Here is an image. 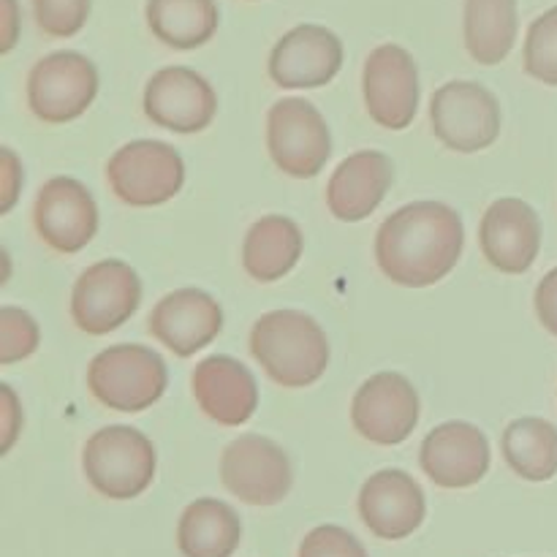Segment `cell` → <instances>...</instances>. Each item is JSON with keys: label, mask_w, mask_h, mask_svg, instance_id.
<instances>
[{"label": "cell", "mask_w": 557, "mask_h": 557, "mask_svg": "<svg viewBox=\"0 0 557 557\" xmlns=\"http://www.w3.org/2000/svg\"><path fill=\"white\" fill-rule=\"evenodd\" d=\"M466 245L460 212L441 201H413L381 223L375 261L392 283L428 288L457 267Z\"/></svg>", "instance_id": "obj_1"}, {"label": "cell", "mask_w": 557, "mask_h": 557, "mask_svg": "<svg viewBox=\"0 0 557 557\" xmlns=\"http://www.w3.org/2000/svg\"><path fill=\"white\" fill-rule=\"evenodd\" d=\"M250 354L275 384L302 389L330 368V341L313 315L270 310L250 330Z\"/></svg>", "instance_id": "obj_2"}, {"label": "cell", "mask_w": 557, "mask_h": 557, "mask_svg": "<svg viewBox=\"0 0 557 557\" xmlns=\"http://www.w3.org/2000/svg\"><path fill=\"white\" fill-rule=\"evenodd\" d=\"M158 455L152 441L128 424H112L87 438L82 471L98 495L109 500L139 498L156 479Z\"/></svg>", "instance_id": "obj_3"}, {"label": "cell", "mask_w": 557, "mask_h": 557, "mask_svg": "<svg viewBox=\"0 0 557 557\" xmlns=\"http://www.w3.org/2000/svg\"><path fill=\"white\" fill-rule=\"evenodd\" d=\"M169 384L161 354L136 343L103 348L87 368V386L101 406L139 413L156 406Z\"/></svg>", "instance_id": "obj_4"}, {"label": "cell", "mask_w": 557, "mask_h": 557, "mask_svg": "<svg viewBox=\"0 0 557 557\" xmlns=\"http://www.w3.org/2000/svg\"><path fill=\"white\" fill-rule=\"evenodd\" d=\"M107 183L112 194L131 207L166 205L183 190V156L166 141H128L109 158Z\"/></svg>", "instance_id": "obj_5"}, {"label": "cell", "mask_w": 557, "mask_h": 557, "mask_svg": "<svg viewBox=\"0 0 557 557\" xmlns=\"http://www.w3.org/2000/svg\"><path fill=\"white\" fill-rule=\"evenodd\" d=\"M267 150L288 177L321 174L332 156V136L324 114L305 98H283L267 114Z\"/></svg>", "instance_id": "obj_6"}, {"label": "cell", "mask_w": 557, "mask_h": 557, "mask_svg": "<svg viewBox=\"0 0 557 557\" xmlns=\"http://www.w3.org/2000/svg\"><path fill=\"white\" fill-rule=\"evenodd\" d=\"M141 305V281L131 264L103 259L87 267L71 292V319L87 335L120 330Z\"/></svg>", "instance_id": "obj_7"}, {"label": "cell", "mask_w": 557, "mask_h": 557, "mask_svg": "<svg viewBox=\"0 0 557 557\" xmlns=\"http://www.w3.org/2000/svg\"><path fill=\"white\" fill-rule=\"evenodd\" d=\"M430 123L449 150L482 152L500 136V103L479 82H446L430 98Z\"/></svg>", "instance_id": "obj_8"}, {"label": "cell", "mask_w": 557, "mask_h": 557, "mask_svg": "<svg viewBox=\"0 0 557 557\" xmlns=\"http://www.w3.org/2000/svg\"><path fill=\"white\" fill-rule=\"evenodd\" d=\"M98 96V71L79 52H52L27 74L30 112L47 125L82 117Z\"/></svg>", "instance_id": "obj_9"}, {"label": "cell", "mask_w": 557, "mask_h": 557, "mask_svg": "<svg viewBox=\"0 0 557 557\" xmlns=\"http://www.w3.org/2000/svg\"><path fill=\"white\" fill-rule=\"evenodd\" d=\"M221 482L243 504L275 506L292 493V460L267 435L245 433L223 449Z\"/></svg>", "instance_id": "obj_10"}, {"label": "cell", "mask_w": 557, "mask_h": 557, "mask_svg": "<svg viewBox=\"0 0 557 557\" xmlns=\"http://www.w3.org/2000/svg\"><path fill=\"white\" fill-rule=\"evenodd\" d=\"M419 408V392L406 375L375 373L354 395L351 424L370 444L397 446L417 430Z\"/></svg>", "instance_id": "obj_11"}, {"label": "cell", "mask_w": 557, "mask_h": 557, "mask_svg": "<svg viewBox=\"0 0 557 557\" xmlns=\"http://www.w3.org/2000/svg\"><path fill=\"white\" fill-rule=\"evenodd\" d=\"M364 109L389 131H406L419 109V71L408 49L381 44L364 60L362 71Z\"/></svg>", "instance_id": "obj_12"}, {"label": "cell", "mask_w": 557, "mask_h": 557, "mask_svg": "<svg viewBox=\"0 0 557 557\" xmlns=\"http://www.w3.org/2000/svg\"><path fill=\"white\" fill-rule=\"evenodd\" d=\"M145 114L158 128L174 134H199L218 114V96L194 69L169 65L156 71L145 87Z\"/></svg>", "instance_id": "obj_13"}, {"label": "cell", "mask_w": 557, "mask_h": 557, "mask_svg": "<svg viewBox=\"0 0 557 557\" xmlns=\"http://www.w3.org/2000/svg\"><path fill=\"white\" fill-rule=\"evenodd\" d=\"M33 223L52 250L63 256L79 253L98 232V205L79 180L52 177L38 190Z\"/></svg>", "instance_id": "obj_14"}, {"label": "cell", "mask_w": 557, "mask_h": 557, "mask_svg": "<svg viewBox=\"0 0 557 557\" xmlns=\"http://www.w3.org/2000/svg\"><path fill=\"white\" fill-rule=\"evenodd\" d=\"M343 69V41L321 25H297L272 47L270 76L286 90L324 87Z\"/></svg>", "instance_id": "obj_15"}, {"label": "cell", "mask_w": 557, "mask_h": 557, "mask_svg": "<svg viewBox=\"0 0 557 557\" xmlns=\"http://www.w3.org/2000/svg\"><path fill=\"white\" fill-rule=\"evenodd\" d=\"M359 517L373 536L400 542L422 528L428 500L411 473L386 468L373 473L359 490Z\"/></svg>", "instance_id": "obj_16"}, {"label": "cell", "mask_w": 557, "mask_h": 557, "mask_svg": "<svg viewBox=\"0 0 557 557\" xmlns=\"http://www.w3.org/2000/svg\"><path fill=\"white\" fill-rule=\"evenodd\" d=\"M419 462L430 482L438 487H473L490 471V441L476 424L444 422L422 441Z\"/></svg>", "instance_id": "obj_17"}, {"label": "cell", "mask_w": 557, "mask_h": 557, "mask_svg": "<svg viewBox=\"0 0 557 557\" xmlns=\"http://www.w3.org/2000/svg\"><path fill=\"white\" fill-rule=\"evenodd\" d=\"M479 245L495 270L504 275H522L542 250L539 212L522 199L493 201L479 226Z\"/></svg>", "instance_id": "obj_18"}, {"label": "cell", "mask_w": 557, "mask_h": 557, "mask_svg": "<svg viewBox=\"0 0 557 557\" xmlns=\"http://www.w3.org/2000/svg\"><path fill=\"white\" fill-rule=\"evenodd\" d=\"M147 330L177 357H194L221 335L223 310L218 299L201 288H177L158 299Z\"/></svg>", "instance_id": "obj_19"}, {"label": "cell", "mask_w": 557, "mask_h": 557, "mask_svg": "<svg viewBox=\"0 0 557 557\" xmlns=\"http://www.w3.org/2000/svg\"><path fill=\"white\" fill-rule=\"evenodd\" d=\"M190 389L201 411L223 428H239L259 408V384L253 373L226 354L201 359L190 375Z\"/></svg>", "instance_id": "obj_20"}, {"label": "cell", "mask_w": 557, "mask_h": 557, "mask_svg": "<svg viewBox=\"0 0 557 557\" xmlns=\"http://www.w3.org/2000/svg\"><path fill=\"white\" fill-rule=\"evenodd\" d=\"M392 174H395V169L384 152H354L332 172L330 185H326V207L337 221H364L384 201L392 185Z\"/></svg>", "instance_id": "obj_21"}, {"label": "cell", "mask_w": 557, "mask_h": 557, "mask_svg": "<svg viewBox=\"0 0 557 557\" xmlns=\"http://www.w3.org/2000/svg\"><path fill=\"white\" fill-rule=\"evenodd\" d=\"M305 237L286 215H264L248 228L243 243V267L253 281L275 283L297 267Z\"/></svg>", "instance_id": "obj_22"}, {"label": "cell", "mask_w": 557, "mask_h": 557, "mask_svg": "<svg viewBox=\"0 0 557 557\" xmlns=\"http://www.w3.org/2000/svg\"><path fill=\"white\" fill-rule=\"evenodd\" d=\"M243 542L237 511L218 498L185 506L177 525V547L185 557H232Z\"/></svg>", "instance_id": "obj_23"}, {"label": "cell", "mask_w": 557, "mask_h": 557, "mask_svg": "<svg viewBox=\"0 0 557 557\" xmlns=\"http://www.w3.org/2000/svg\"><path fill=\"white\" fill-rule=\"evenodd\" d=\"M145 16L152 36L180 52L205 47L221 22L215 0H147Z\"/></svg>", "instance_id": "obj_24"}, {"label": "cell", "mask_w": 557, "mask_h": 557, "mask_svg": "<svg viewBox=\"0 0 557 557\" xmlns=\"http://www.w3.org/2000/svg\"><path fill=\"white\" fill-rule=\"evenodd\" d=\"M517 30V0H466V49L476 63H504L515 49Z\"/></svg>", "instance_id": "obj_25"}, {"label": "cell", "mask_w": 557, "mask_h": 557, "mask_svg": "<svg viewBox=\"0 0 557 557\" xmlns=\"http://www.w3.org/2000/svg\"><path fill=\"white\" fill-rule=\"evenodd\" d=\"M506 462L528 482H549L557 473V428L547 419L522 417L500 438Z\"/></svg>", "instance_id": "obj_26"}, {"label": "cell", "mask_w": 557, "mask_h": 557, "mask_svg": "<svg viewBox=\"0 0 557 557\" xmlns=\"http://www.w3.org/2000/svg\"><path fill=\"white\" fill-rule=\"evenodd\" d=\"M525 71L533 79L557 87V5L544 11L525 36Z\"/></svg>", "instance_id": "obj_27"}, {"label": "cell", "mask_w": 557, "mask_h": 557, "mask_svg": "<svg viewBox=\"0 0 557 557\" xmlns=\"http://www.w3.org/2000/svg\"><path fill=\"white\" fill-rule=\"evenodd\" d=\"M38 348V324L27 310L0 308V364L27 359Z\"/></svg>", "instance_id": "obj_28"}, {"label": "cell", "mask_w": 557, "mask_h": 557, "mask_svg": "<svg viewBox=\"0 0 557 557\" xmlns=\"http://www.w3.org/2000/svg\"><path fill=\"white\" fill-rule=\"evenodd\" d=\"M92 0H33L36 25L52 38H71L87 25Z\"/></svg>", "instance_id": "obj_29"}, {"label": "cell", "mask_w": 557, "mask_h": 557, "mask_svg": "<svg viewBox=\"0 0 557 557\" xmlns=\"http://www.w3.org/2000/svg\"><path fill=\"white\" fill-rule=\"evenodd\" d=\"M297 557H370L354 533L341 525H319L302 539Z\"/></svg>", "instance_id": "obj_30"}, {"label": "cell", "mask_w": 557, "mask_h": 557, "mask_svg": "<svg viewBox=\"0 0 557 557\" xmlns=\"http://www.w3.org/2000/svg\"><path fill=\"white\" fill-rule=\"evenodd\" d=\"M0 183H3V190H0V212L5 215L16 205L22 190V163L11 147L0 150Z\"/></svg>", "instance_id": "obj_31"}, {"label": "cell", "mask_w": 557, "mask_h": 557, "mask_svg": "<svg viewBox=\"0 0 557 557\" xmlns=\"http://www.w3.org/2000/svg\"><path fill=\"white\" fill-rule=\"evenodd\" d=\"M533 305H536V315L544 330L557 337V267L542 277V283L536 286Z\"/></svg>", "instance_id": "obj_32"}, {"label": "cell", "mask_w": 557, "mask_h": 557, "mask_svg": "<svg viewBox=\"0 0 557 557\" xmlns=\"http://www.w3.org/2000/svg\"><path fill=\"white\" fill-rule=\"evenodd\" d=\"M0 395H3V455H9L11 446L16 444L22 430V408L20 397L9 384H0Z\"/></svg>", "instance_id": "obj_33"}, {"label": "cell", "mask_w": 557, "mask_h": 557, "mask_svg": "<svg viewBox=\"0 0 557 557\" xmlns=\"http://www.w3.org/2000/svg\"><path fill=\"white\" fill-rule=\"evenodd\" d=\"M16 36H20V5H16V0H3V41H0V52L9 54L14 49Z\"/></svg>", "instance_id": "obj_34"}]
</instances>
